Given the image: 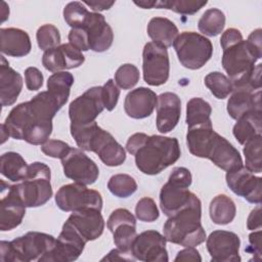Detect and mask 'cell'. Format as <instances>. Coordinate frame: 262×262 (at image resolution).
<instances>
[{"mask_svg": "<svg viewBox=\"0 0 262 262\" xmlns=\"http://www.w3.org/2000/svg\"><path fill=\"white\" fill-rule=\"evenodd\" d=\"M241 40H243V35H242L241 31L237 29H234V28H230V29H227L222 34L221 39H220V45L223 49V48H225L229 45H232Z\"/></svg>", "mask_w": 262, "mask_h": 262, "instance_id": "f907efd6", "label": "cell"}, {"mask_svg": "<svg viewBox=\"0 0 262 262\" xmlns=\"http://www.w3.org/2000/svg\"><path fill=\"white\" fill-rule=\"evenodd\" d=\"M225 26V15L218 8L207 9L198 23V28L202 34L215 37L222 33Z\"/></svg>", "mask_w": 262, "mask_h": 262, "instance_id": "e575fe53", "label": "cell"}, {"mask_svg": "<svg viewBox=\"0 0 262 262\" xmlns=\"http://www.w3.org/2000/svg\"><path fill=\"white\" fill-rule=\"evenodd\" d=\"M61 107L48 91H42L31 100L14 106L3 126L9 137L33 145H42L49 139L52 119Z\"/></svg>", "mask_w": 262, "mask_h": 262, "instance_id": "6da1fadb", "label": "cell"}, {"mask_svg": "<svg viewBox=\"0 0 262 262\" xmlns=\"http://www.w3.org/2000/svg\"><path fill=\"white\" fill-rule=\"evenodd\" d=\"M70 149L71 146L67 142L57 139H48L45 143L41 145L42 152L54 159L63 158Z\"/></svg>", "mask_w": 262, "mask_h": 262, "instance_id": "bcb514c9", "label": "cell"}, {"mask_svg": "<svg viewBox=\"0 0 262 262\" xmlns=\"http://www.w3.org/2000/svg\"><path fill=\"white\" fill-rule=\"evenodd\" d=\"M180 114L181 100L176 93L164 92L158 96L156 123L159 132L172 131L179 122Z\"/></svg>", "mask_w": 262, "mask_h": 262, "instance_id": "ffe728a7", "label": "cell"}, {"mask_svg": "<svg viewBox=\"0 0 262 262\" xmlns=\"http://www.w3.org/2000/svg\"><path fill=\"white\" fill-rule=\"evenodd\" d=\"M101 91L102 86L91 87L70 103L71 126H84L95 122V119L104 110Z\"/></svg>", "mask_w": 262, "mask_h": 262, "instance_id": "9c48e42d", "label": "cell"}, {"mask_svg": "<svg viewBox=\"0 0 262 262\" xmlns=\"http://www.w3.org/2000/svg\"><path fill=\"white\" fill-rule=\"evenodd\" d=\"M106 226L114 235L116 247L121 251L131 253V247L137 236L134 215L127 209H116L110 215Z\"/></svg>", "mask_w": 262, "mask_h": 262, "instance_id": "4fadbf2b", "label": "cell"}, {"mask_svg": "<svg viewBox=\"0 0 262 262\" xmlns=\"http://www.w3.org/2000/svg\"><path fill=\"white\" fill-rule=\"evenodd\" d=\"M23 78L19 73L9 67L5 57L1 56L0 63V100L2 106H8L13 104L21 89Z\"/></svg>", "mask_w": 262, "mask_h": 262, "instance_id": "484cf974", "label": "cell"}, {"mask_svg": "<svg viewBox=\"0 0 262 262\" xmlns=\"http://www.w3.org/2000/svg\"><path fill=\"white\" fill-rule=\"evenodd\" d=\"M211 220L218 225H226L233 221L236 214L234 202L226 194L216 195L209 207Z\"/></svg>", "mask_w": 262, "mask_h": 262, "instance_id": "1f68e13d", "label": "cell"}, {"mask_svg": "<svg viewBox=\"0 0 262 262\" xmlns=\"http://www.w3.org/2000/svg\"><path fill=\"white\" fill-rule=\"evenodd\" d=\"M36 38H37V43L39 48L44 51L57 47L59 46V43H60L59 31L55 26L50 24L41 26L37 30Z\"/></svg>", "mask_w": 262, "mask_h": 262, "instance_id": "7bdbcfd3", "label": "cell"}, {"mask_svg": "<svg viewBox=\"0 0 262 262\" xmlns=\"http://www.w3.org/2000/svg\"><path fill=\"white\" fill-rule=\"evenodd\" d=\"M60 161L66 177L76 183L90 185L99 176V169L95 162L79 148L71 147Z\"/></svg>", "mask_w": 262, "mask_h": 262, "instance_id": "30bf717a", "label": "cell"}, {"mask_svg": "<svg viewBox=\"0 0 262 262\" xmlns=\"http://www.w3.org/2000/svg\"><path fill=\"white\" fill-rule=\"evenodd\" d=\"M206 159L226 172L244 166L239 151L216 131L210 142Z\"/></svg>", "mask_w": 262, "mask_h": 262, "instance_id": "e0dca14e", "label": "cell"}, {"mask_svg": "<svg viewBox=\"0 0 262 262\" xmlns=\"http://www.w3.org/2000/svg\"><path fill=\"white\" fill-rule=\"evenodd\" d=\"M86 242L68 223L64 222L62 229L55 239L51 252L42 258L41 262H72L77 260L85 248Z\"/></svg>", "mask_w": 262, "mask_h": 262, "instance_id": "8fae6325", "label": "cell"}, {"mask_svg": "<svg viewBox=\"0 0 262 262\" xmlns=\"http://www.w3.org/2000/svg\"><path fill=\"white\" fill-rule=\"evenodd\" d=\"M230 190L252 204H261L262 178L255 176L245 166L228 171L225 176Z\"/></svg>", "mask_w": 262, "mask_h": 262, "instance_id": "5bb4252c", "label": "cell"}, {"mask_svg": "<svg viewBox=\"0 0 262 262\" xmlns=\"http://www.w3.org/2000/svg\"><path fill=\"white\" fill-rule=\"evenodd\" d=\"M107 260V261H114V260H123V261H135L134 256L132 255V253H128V252H124L119 250L118 248L112 250L107 256H105L104 258H102V261Z\"/></svg>", "mask_w": 262, "mask_h": 262, "instance_id": "11a10c76", "label": "cell"}, {"mask_svg": "<svg viewBox=\"0 0 262 262\" xmlns=\"http://www.w3.org/2000/svg\"><path fill=\"white\" fill-rule=\"evenodd\" d=\"M136 218L143 222H154L159 216V209L156 202L151 198H142L140 199L135 207Z\"/></svg>", "mask_w": 262, "mask_h": 262, "instance_id": "ee69618b", "label": "cell"}, {"mask_svg": "<svg viewBox=\"0 0 262 262\" xmlns=\"http://www.w3.org/2000/svg\"><path fill=\"white\" fill-rule=\"evenodd\" d=\"M180 155L181 150L177 138L147 135L133 156L140 172L146 175H157L176 163Z\"/></svg>", "mask_w": 262, "mask_h": 262, "instance_id": "3957f363", "label": "cell"}, {"mask_svg": "<svg viewBox=\"0 0 262 262\" xmlns=\"http://www.w3.org/2000/svg\"><path fill=\"white\" fill-rule=\"evenodd\" d=\"M212 107L210 103L201 97L191 98L186 104L187 128L211 125Z\"/></svg>", "mask_w": 262, "mask_h": 262, "instance_id": "d6a6232c", "label": "cell"}, {"mask_svg": "<svg viewBox=\"0 0 262 262\" xmlns=\"http://www.w3.org/2000/svg\"><path fill=\"white\" fill-rule=\"evenodd\" d=\"M55 203L64 212H74L83 209L101 211L102 209L100 192L76 182L62 185L55 193Z\"/></svg>", "mask_w": 262, "mask_h": 262, "instance_id": "52a82bcc", "label": "cell"}, {"mask_svg": "<svg viewBox=\"0 0 262 262\" xmlns=\"http://www.w3.org/2000/svg\"><path fill=\"white\" fill-rule=\"evenodd\" d=\"M86 242L98 238L104 229V220L99 210L83 209L74 211L67 221Z\"/></svg>", "mask_w": 262, "mask_h": 262, "instance_id": "ac0fdd59", "label": "cell"}, {"mask_svg": "<svg viewBox=\"0 0 262 262\" xmlns=\"http://www.w3.org/2000/svg\"><path fill=\"white\" fill-rule=\"evenodd\" d=\"M166 237L157 230H146L137 234L131 247L135 260L143 262H167Z\"/></svg>", "mask_w": 262, "mask_h": 262, "instance_id": "7c38bea8", "label": "cell"}, {"mask_svg": "<svg viewBox=\"0 0 262 262\" xmlns=\"http://www.w3.org/2000/svg\"><path fill=\"white\" fill-rule=\"evenodd\" d=\"M55 238L51 234L29 231L11 242L1 241L0 260L2 262H31L39 261L51 252Z\"/></svg>", "mask_w": 262, "mask_h": 262, "instance_id": "5b68a950", "label": "cell"}, {"mask_svg": "<svg viewBox=\"0 0 262 262\" xmlns=\"http://www.w3.org/2000/svg\"><path fill=\"white\" fill-rule=\"evenodd\" d=\"M142 72L144 82L150 86H160L169 79L170 60L167 48L148 42L142 51Z\"/></svg>", "mask_w": 262, "mask_h": 262, "instance_id": "ba28073f", "label": "cell"}, {"mask_svg": "<svg viewBox=\"0 0 262 262\" xmlns=\"http://www.w3.org/2000/svg\"><path fill=\"white\" fill-rule=\"evenodd\" d=\"M207 1H190V0H158L157 8L170 9L180 14H194L203 8Z\"/></svg>", "mask_w": 262, "mask_h": 262, "instance_id": "60d3db41", "label": "cell"}, {"mask_svg": "<svg viewBox=\"0 0 262 262\" xmlns=\"http://www.w3.org/2000/svg\"><path fill=\"white\" fill-rule=\"evenodd\" d=\"M68 39L70 44L79 49L80 51L89 50L88 38L84 29H72L69 33Z\"/></svg>", "mask_w": 262, "mask_h": 262, "instance_id": "c3c4849f", "label": "cell"}, {"mask_svg": "<svg viewBox=\"0 0 262 262\" xmlns=\"http://www.w3.org/2000/svg\"><path fill=\"white\" fill-rule=\"evenodd\" d=\"M84 61L85 56L82 54V51L70 43L48 49L44 51L42 56L43 67L52 73L79 68Z\"/></svg>", "mask_w": 262, "mask_h": 262, "instance_id": "2e32d148", "label": "cell"}, {"mask_svg": "<svg viewBox=\"0 0 262 262\" xmlns=\"http://www.w3.org/2000/svg\"><path fill=\"white\" fill-rule=\"evenodd\" d=\"M73 84L74 76L71 73L66 71L53 73L47 80V91L63 106L69 99Z\"/></svg>", "mask_w": 262, "mask_h": 262, "instance_id": "836d02e7", "label": "cell"}, {"mask_svg": "<svg viewBox=\"0 0 262 262\" xmlns=\"http://www.w3.org/2000/svg\"><path fill=\"white\" fill-rule=\"evenodd\" d=\"M174 261H202V257L199 251L194 247H185V249L179 251Z\"/></svg>", "mask_w": 262, "mask_h": 262, "instance_id": "f5cc1de1", "label": "cell"}, {"mask_svg": "<svg viewBox=\"0 0 262 262\" xmlns=\"http://www.w3.org/2000/svg\"><path fill=\"white\" fill-rule=\"evenodd\" d=\"M1 52L8 56L21 57L30 53L32 49L31 39L28 33L16 28L0 29Z\"/></svg>", "mask_w": 262, "mask_h": 262, "instance_id": "4316f807", "label": "cell"}, {"mask_svg": "<svg viewBox=\"0 0 262 262\" xmlns=\"http://www.w3.org/2000/svg\"><path fill=\"white\" fill-rule=\"evenodd\" d=\"M247 227L249 230H255V229H261V206L258 204V206L252 210L248 217L247 221Z\"/></svg>", "mask_w": 262, "mask_h": 262, "instance_id": "db71d44e", "label": "cell"}, {"mask_svg": "<svg viewBox=\"0 0 262 262\" xmlns=\"http://www.w3.org/2000/svg\"><path fill=\"white\" fill-rule=\"evenodd\" d=\"M157 94L146 87L131 90L125 97L124 110L128 117L144 119L149 117L157 106Z\"/></svg>", "mask_w": 262, "mask_h": 262, "instance_id": "603a6c76", "label": "cell"}, {"mask_svg": "<svg viewBox=\"0 0 262 262\" xmlns=\"http://www.w3.org/2000/svg\"><path fill=\"white\" fill-rule=\"evenodd\" d=\"M29 165L25 159L15 151H7L1 156L0 172L12 182L21 181L28 173Z\"/></svg>", "mask_w": 262, "mask_h": 262, "instance_id": "4dcf8cb0", "label": "cell"}, {"mask_svg": "<svg viewBox=\"0 0 262 262\" xmlns=\"http://www.w3.org/2000/svg\"><path fill=\"white\" fill-rule=\"evenodd\" d=\"M90 11L79 1L68 3L63 8V18L72 29H83Z\"/></svg>", "mask_w": 262, "mask_h": 262, "instance_id": "f35d334b", "label": "cell"}, {"mask_svg": "<svg viewBox=\"0 0 262 262\" xmlns=\"http://www.w3.org/2000/svg\"><path fill=\"white\" fill-rule=\"evenodd\" d=\"M134 4L144 8V9H150V8H157L158 0H140V1H134Z\"/></svg>", "mask_w": 262, "mask_h": 262, "instance_id": "6f0895ef", "label": "cell"}, {"mask_svg": "<svg viewBox=\"0 0 262 262\" xmlns=\"http://www.w3.org/2000/svg\"><path fill=\"white\" fill-rule=\"evenodd\" d=\"M83 29L87 34L89 49L95 52L110 49L114 41V33L101 13L90 12Z\"/></svg>", "mask_w": 262, "mask_h": 262, "instance_id": "d6986e66", "label": "cell"}, {"mask_svg": "<svg viewBox=\"0 0 262 262\" xmlns=\"http://www.w3.org/2000/svg\"><path fill=\"white\" fill-rule=\"evenodd\" d=\"M214 133L212 124L188 128L186 143L189 152L198 158H206Z\"/></svg>", "mask_w": 262, "mask_h": 262, "instance_id": "f546056e", "label": "cell"}, {"mask_svg": "<svg viewBox=\"0 0 262 262\" xmlns=\"http://www.w3.org/2000/svg\"><path fill=\"white\" fill-rule=\"evenodd\" d=\"M247 43L252 52L257 56L258 59L262 57V46H261V29L253 31L247 40Z\"/></svg>", "mask_w": 262, "mask_h": 262, "instance_id": "681fc988", "label": "cell"}, {"mask_svg": "<svg viewBox=\"0 0 262 262\" xmlns=\"http://www.w3.org/2000/svg\"><path fill=\"white\" fill-rule=\"evenodd\" d=\"M249 242L250 246L248 247L247 251H249L251 254L257 256V260L261 259V229H258L257 231L252 232L249 235Z\"/></svg>", "mask_w": 262, "mask_h": 262, "instance_id": "816d5d0a", "label": "cell"}, {"mask_svg": "<svg viewBox=\"0 0 262 262\" xmlns=\"http://www.w3.org/2000/svg\"><path fill=\"white\" fill-rule=\"evenodd\" d=\"M261 111L249 112L236 120L232 133L239 144H245L252 138L261 135Z\"/></svg>", "mask_w": 262, "mask_h": 262, "instance_id": "f1b7e54d", "label": "cell"}, {"mask_svg": "<svg viewBox=\"0 0 262 262\" xmlns=\"http://www.w3.org/2000/svg\"><path fill=\"white\" fill-rule=\"evenodd\" d=\"M193 193L188 187L168 180L160 191V206L167 217H171L183 209L191 200Z\"/></svg>", "mask_w": 262, "mask_h": 262, "instance_id": "cb8c5ba5", "label": "cell"}, {"mask_svg": "<svg viewBox=\"0 0 262 262\" xmlns=\"http://www.w3.org/2000/svg\"><path fill=\"white\" fill-rule=\"evenodd\" d=\"M83 3L94 11H102L110 9L115 4V1H84Z\"/></svg>", "mask_w": 262, "mask_h": 262, "instance_id": "9f6ffc18", "label": "cell"}, {"mask_svg": "<svg viewBox=\"0 0 262 262\" xmlns=\"http://www.w3.org/2000/svg\"><path fill=\"white\" fill-rule=\"evenodd\" d=\"M173 47L180 63L189 70L203 68L213 54V45L204 35L195 32L178 34Z\"/></svg>", "mask_w": 262, "mask_h": 262, "instance_id": "8992f818", "label": "cell"}, {"mask_svg": "<svg viewBox=\"0 0 262 262\" xmlns=\"http://www.w3.org/2000/svg\"><path fill=\"white\" fill-rule=\"evenodd\" d=\"M262 136H256L244 144L245 167L253 173L262 172V159H261Z\"/></svg>", "mask_w": 262, "mask_h": 262, "instance_id": "d590c367", "label": "cell"}, {"mask_svg": "<svg viewBox=\"0 0 262 262\" xmlns=\"http://www.w3.org/2000/svg\"><path fill=\"white\" fill-rule=\"evenodd\" d=\"M261 111V90L248 88H235L227 101V113L233 120H237L243 115Z\"/></svg>", "mask_w": 262, "mask_h": 262, "instance_id": "d4e9b609", "label": "cell"}, {"mask_svg": "<svg viewBox=\"0 0 262 262\" xmlns=\"http://www.w3.org/2000/svg\"><path fill=\"white\" fill-rule=\"evenodd\" d=\"M108 190L118 198H128L137 190L135 179L128 174L113 175L107 182Z\"/></svg>", "mask_w": 262, "mask_h": 262, "instance_id": "74e56055", "label": "cell"}, {"mask_svg": "<svg viewBox=\"0 0 262 262\" xmlns=\"http://www.w3.org/2000/svg\"><path fill=\"white\" fill-rule=\"evenodd\" d=\"M207 250L214 262H239L241 239L232 231L215 230L207 237Z\"/></svg>", "mask_w": 262, "mask_h": 262, "instance_id": "9a60e30c", "label": "cell"}, {"mask_svg": "<svg viewBox=\"0 0 262 262\" xmlns=\"http://www.w3.org/2000/svg\"><path fill=\"white\" fill-rule=\"evenodd\" d=\"M25 81L28 90H39L43 85V75L35 67H29L25 71Z\"/></svg>", "mask_w": 262, "mask_h": 262, "instance_id": "7dc6e473", "label": "cell"}, {"mask_svg": "<svg viewBox=\"0 0 262 262\" xmlns=\"http://www.w3.org/2000/svg\"><path fill=\"white\" fill-rule=\"evenodd\" d=\"M0 4H1V7H0L1 8V21L4 23L8 18L9 7L7 6V4L4 1H1Z\"/></svg>", "mask_w": 262, "mask_h": 262, "instance_id": "680465c9", "label": "cell"}, {"mask_svg": "<svg viewBox=\"0 0 262 262\" xmlns=\"http://www.w3.org/2000/svg\"><path fill=\"white\" fill-rule=\"evenodd\" d=\"M205 85L218 99H224L231 94L233 87L230 80L220 72L209 73L205 77Z\"/></svg>", "mask_w": 262, "mask_h": 262, "instance_id": "8d00e7d4", "label": "cell"}, {"mask_svg": "<svg viewBox=\"0 0 262 262\" xmlns=\"http://www.w3.org/2000/svg\"><path fill=\"white\" fill-rule=\"evenodd\" d=\"M71 134L80 149L93 151L96 155L114 138L110 132L100 128L96 122L84 126H71Z\"/></svg>", "mask_w": 262, "mask_h": 262, "instance_id": "44dd1931", "label": "cell"}, {"mask_svg": "<svg viewBox=\"0 0 262 262\" xmlns=\"http://www.w3.org/2000/svg\"><path fill=\"white\" fill-rule=\"evenodd\" d=\"M202 203L193 193L190 202L175 215L168 217L163 226L167 242L182 247H195L206 239V231L201 222Z\"/></svg>", "mask_w": 262, "mask_h": 262, "instance_id": "7a4b0ae2", "label": "cell"}, {"mask_svg": "<svg viewBox=\"0 0 262 262\" xmlns=\"http://www.w3.org/2000/svg\"><path fill=\"white\" fill-rule=\"evenodd\" d=\"M147 34L154 43L168 48L173 45L178 36V28L169 18L157 16L149 20Z\"/></svg>", "mask_w": 262, "mask_h": 262, "instance_id": "83f0119b", "label": "cell"}, {"mask_svg": "<svg viewBox=\"0 0 262 262\" xmlns=\"http://www.w3.org/2000/svg\"><path fill=\"white\" fill-rule=\"evenodd\" d=\"M101 95H102L104 108H106L108 112L113 111L116 107L119 100V96H120V90L117 84H115L113 79L107 80L103 84Z\"/></svg>", "mask_w": 262, "mask_h": 262, "instance_id": "f6af8a7d", "label": "cell"}, {"mask_svg": "<svg viewBox=\"0 0 262 262\" xmlns=\"http://www.w3.org/2000/svg\"><path fill=\"white\" fill-rule=\"evenodd\" d=\"M26 208L19 199L9 190L7 183L1 180V231H8L17 227L25 217Z\"/></svg>", "mask_w": 262, "mask_h": 262, "instance_id": "7402d4cb", "label": "cell"}, {"mask_svg": "<svg viewBox=\"0 0 262 262\" xmlns=\"http://www.w3.org/2000/svg\"><path fill=\"white\" fill-rule=\"evenodd\" d=\"M97 156L100 161L108 167L120 166L126 160V151L124 147L115 138L111 139Z\"/></svg>", "mask_w": 262, "mask_h": 262, "instance_id": "ab89813d", "label": "cell"}, {"mask_svg": "<svg viewBox=\"0 0 262 262\" xmlns=\"http://www.w3.org/2000/svg\"><path fill=\"white\" fill-rule=\"evenodd\" d=\"M139 70L132 63H124L118 68L115 74V82L122 89H131L139 81Z\"/></svg>", "mask_w": 262, "mask_h": 262, "instance_id": "b9f144b4", "label": "cell"}, {"mask_svg": "<svg viewBox=\"0 0 262 262\" xmlns=\"http://www.w3.org/2000/svg\"><path fill=\"white\" fill-rule=\"evenodd\" d=\"M51 172L49 167L41 162L29 165L26 177L15 184L7 183L9 190L27 208H36L46 204L52 196Z\"/></svg>", "mask_w": 262, "mask_h": 262, "instance_id": "277c9868", "label": "cell"}]
</instances>
